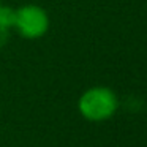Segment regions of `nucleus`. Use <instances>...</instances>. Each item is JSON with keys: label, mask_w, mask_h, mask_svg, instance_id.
<instances>
[{"label": "nucleus", "mask_w": 147, "mask_h": 147, "mask_svg": "<svg viewBox=\"0 0 147 147\" xmlns=\"http://www.w3.org/2000/svg\"><path fill=\"white\" fill-rule=\"evenodd\" d=\"M78 109H79L81 115L89 122L108 120L117 112L119 96L109 87H90L79 96Z\"/></svg>", "instance_id": "1"}, {"label": "nucleus", "mask_w": 147, "mask_h": 147, "mask_svg": "<svg viewBox=\"0 0 147 147\" xmlns=\"http://www.w3.org/2000/svg\"><path fill=\"white\" fill-rule=\"evenodd\" d=\"M14 22H16V8L2 5L0 7V27L11 30L14 29Z\"/></svg>", "instance_id": "3"}, {"label": "nucleus", "mask_w": 147, "mask_h": 147, "mask_svg": "<svg viewBox=\"0 0 147 147\" xmlns=\"http://www.w3.org/2000/svg\"><path fill=\"white\" fill-rule=\"evenodd\" d=\"M8 40H10V30L0 27V49L3 48V46H7Z\"/></svg>", "instance_id": "4"}, {"label": "nucleus", "mask_w": 147, "mask_h": 147, "mask_svg": "<svg viewBox=\"0 0 147 147\" xmlns=\"http://www.w3.org/2000/svg\"><path fill=\"white\" fill-rule=\"evenodd\" d=\"M51 26L48 11L36 3H27L16 8V22L14 29L22 38L38 40L45 36Z\"/></svg>", "instance_id": "2"}, {"label": "nucleus", "mask_w": 147, "mask_h": 147, "mask_svg": "<svg viewBox=\"0 0 147 147\" xmlns=\"http://www.w3.org/2000/svg\"><path fill=\"white\" fill-rule=\"evenodd\" d=\"M0 7H2V0H0Z\"/></svg>", "instance_id": "5"}]
</instances>
